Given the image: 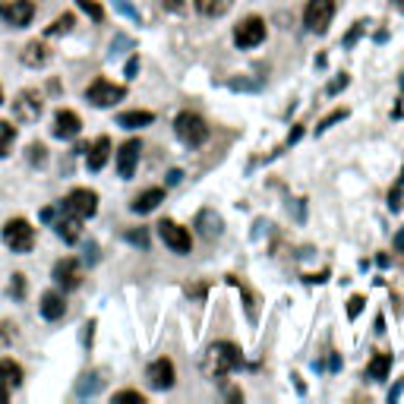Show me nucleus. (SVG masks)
Here are the masks:
<instances>
[{
    "label": "nucleus",
    "instance_id": "obj_32",
    "mask_svg": "<svg viewBox=\"0 0 404 404\" xmlns=\"http://www.w3.org/2000/svg\"><path fill=\"white\" fill-rule=\"evenodd\" d=\"M10 294L16 300L25 297V275H13V285H10Z\"/></svg>",
    "mask_w": 404,
    "mask_h": 404
},
{
    "label": "nucleus",
    "instance_id": "obj_47",
    "mask_svg": "<svg viewBox=\"0 0 404 404\" xmlns=\"http://www.w3.org/2000/svg\"><path fill=\"white\" fill-rule=\"evenodd\" d=\"M401 83H404V79H401Z\"/></svg>",
    "mask_w": 404,
    "mask_h": 404
},
{
    "label": "nucleus",
    "instance_id": "obj_31",
    "mask_svg": "<svg viewBox=\"0 0 404 404\" xmlns=\"http://www.w3.org/2000/svg\"><path fill=\"white\" fill-rule=\"evenodd\" d=\"M345 117H347V111H345V107H338V111H332L326 120H322L319 126H316V133H326L328 126H332V124H338V120H345Z\"/></svg>",
    "mask_w": 404,
    "mask_h": 404
},
{
    "label": "nucleus",
    "instance_id": "obj_27",
    "mask_svg": "<svg viewBox=\"0 0 404 404\" xmlns=\"http://www.w3.org/2000/svg\"><path fill=\"white\" fill-rule=\"evenodd\" d=\"M98 386H101V382H98L95 373H92V376H83V382L76 386V395H95Z\"/></svg>",
    "mask_w": 404,
    "mask_h": 404
},
{
    "label": "nucleus",
    "instance_id": "obj_21",
    "mask_svg": "<svg viewBox=\"0 0 404 404\" xmlns=\"http://www.w3.org/2000/svg\"><path fill=\"white\" fill-rule=\"evenodd\" d=\"M0 382H4L6 388H19L23 386V367H19L16 360H0Z\"/></svg>",
    "mask_w": 404,
    "mask_h": 404
},
{
    "label": "nucleus",
    "instance_id": "obj_20",
    "mask_svg": "<svg viewBox=\"0 0 404 404\" xmlns=\"http://www.w3.org/2000/svg\"><path fill=\"white\" fill-rule=\"evenodd\" d=\"M107 158H111V139L98 136L89 149V171H101V167L107 165Z\"/></svg>",
    "mask_w": 404,
    "mask_h": 404
},
{
    "label": "nucleus",
    "instance_id": "obj_40",
    "mask_svg": "<svg viewBox=\"0 0 404 404\" xmlns=\"http://www.w3.org/2000/svg\"><path fill=\"white\" fill-rule=\"evenodd\" d=\"M6 401H10V388H6L4 382H0V404H6Z\"/></svg>",
    "mask_w": 404,
    "mask_h": 404
},
{
    "label": "nucleus",
    "instance_id": "obj_15",
    "mask_svg": "<svg viewBox=\"0 0 404 404\" xmlns=\"http://www.w3.org/2000/svg\"><path fill=\"white\" fill-rule=\"evenodd\" d=\"M196 231L206 240H215V237H221V231H225V221H221V215H215V208H202L196 215Z\"/></svg>",
    "mask_w": 404,
    "mask_h": 404
},
{
    "label": "nucleus",
    "instance_id": "obj_46",
    "mask_svg": "<svg viewBox=\"0 0 404 404\" xmlns=\"http://www.w3.org/2000/svg\"><path fill=\"white\" fill-rule=\"evenodd\" d=\"M398 184H404V171H401V177H398Z\"/></svg>",
    "mask_w": 404,
    "mask_h": 404
},
{
    "label": "nucleus",
    "instance_id": "obj_12",
    "mask_svg": "<svg viewBox=\"0 0 404 404\" xmlns=\"http://www.w3.org/2000/svg\"><path fill=\"white\" fill-rule=\"evenodd\" d=\"M54 281H57L64 291H76V287L83 285V266H79L73 256L54 262Z\"/></svg>",
    "mask_w": 404,
    "mask_h": 404
},
{
    "label": "nucleus",
    "instance_id": "obj_41",
    "mask_svg": "<svg viewBox=\"0 0 404 404\" xmlns=\"http://www.w3.org/2000/svg\"><path fill=\"white\" fill-rule=\"evenodd\" d=\"M180 177H184V174H180V171H171V174H167V184H180Z\"/></svg>",
    "mask_w": 404,
    "mask_h": 404
},
{
    "label": "nucleus",
    "instance_id": "obj_29",
    "mask_svg": "<svg viewBox=\"0 0 404 404\" xmlns=\"http://www.w3.org/2000/svg\"><path fill=\"white\" fill-rule=\"evenodd\" d=\"M79 4V10L83 13H89L92 19H95V23H101V19H105V10H101V6L95 4V0H76Z\"/></svg>",
    "mask_w": 404,
    "mask_h": 404
},
{
    "label": "nucleus",
    "instance_id": "obj_44",
    "mask_svg": "<svg viewBox=\"0 0 404 404\" xmlns=\"http://www.w3.org/2000/svg\"><path fill=\"white\" fill-rule=\"evenodd\" d=\"M392 4H395V6H398V10H404V0H392Z\"/></svg>",
    "mask_w": 404,
    "mask_h": 404
},
{
    "label": "nucleus",
    "instance_id": "obj_17",
    "mask_svg": "<svg viewBox=\"0 0 404 404\" xmlns=\"http://www.w3.org/2000/svg\"><path fill=\"white\" fill-rule=\"evenodd\" d=\"M23 64L25 66H32V70H38V66H44V64H51V48L44 42H29L23 48Z\"/></svg>",
    "mask_w": 404,
    "mask_h": 404
},
{
    "label": "nucleus",
    "instance_id": "obj_2",
    "mask_svg": "<svg viewBox=\"0 0 404 404\" xmlns=\"http://www.w3.org/2000/svg\"><path fill=\"white\" fill-rule=\"evenodd\" d=\"M174 133H177V139L184 145H190V149H199L202 143H208V124L199 117V114L193 111H184L177 114V120H174Z\"/></svg>",
    "mask_w": 404,
    "mask_h": 404
},
{
    "label": "nucleus",
    "instance_id": "obj_8",
    "mask_svg": "<svg viewBox=\"0 0 404 404\" xmlns=\"http://www.w3.org/2000/svg\"><path fill=\"white\" fill-rule=\"evenodd\" d=\"M60 208L85 221V218H92V215L98 212V193L95 190H83V186H79V190H73L70 196L60 202Z\"/></svg>",
    "mask_w": 404,
    "mask_h": 404
},
{
    "label": "nucleus",
    "instance_id": "obj_25",
    "mask_svg": "<svg viewBox=\"0 0 404 404\" xmlns=\"http://www.w3.org/2000/svg\"><path fill=\"white\" fill-rule=\"evenodd\" d=\"M13 143H16V126H13V120H0V158L10 155Z\"/></svg>",
    "mask_w": 404,
    "mask_h": 404
},
{
    "label": "nucleus",
    "instance_id": "obj_39",
    "mask_svg": "<svg viewBox=\"0 0 404 404\" xmlns=\"http://www.w3.org/2000/svg\"><path fill=\"white\" fill-rule=\"evenodd\" d=\"M345 85H347V76H345V73H341V79H335V83L328 85V95H335V92H341V89H345Z\"/></svg>",
    "mask_w": 404,
    "mask_h": 404
},
{
    "label": "nucleus",
    "instance_id": "obj_18",
    "mask_svg": "<svg viewBox=\"0 0 404 404\" xmlns=\"http://www.w3.org/2000/svg\"><path fill=\"white\" fill-rule=\"evenodd\" d=\"M158 202H165V190H161V186H152V190L139 193V196L130 202V208H133L136 215H149V212H155V208H158Z\"/></svg>",
    "mask_w": 404,
    "mask_h": 404
},
{
    "label": "nucleus",
    "instance_id": "obj_38",
    "mask_svg": "<svg viewBox=\"0 0 404 404\" xmlns=\"http://www.w3.org/2000/svg\"><path fill=\"white\" fill-rule=\"evenodd\" d=\"M126 79H133V76H136V73H139V57H130V60H126Z\"/></svg>",
    "mask_w": 404,
    "mask_h": 404
},
{
    "label": "nucleus",
    "instance_id": "obj_37",
    "mask_svg": "<svg viewBox=\"0 0 404 404\" xmlns=\"http://www.w3.org/2000/svg\"><path fill=\"white\" fill-rule=\"evenodd\" d=\"M363 29H367V25H363V23H357V25H354V29H351V32H347V38H345V44H347V48H351V44L357 42V38H360V32H363Z\"/></svg>",
    "mask_w": 404,
    "mask_h": 404
},
{
    "label": "nucleus",
    "instance_id": "obj_36",
    "mask_svg": "<svg viewBox=\"0 0 404 404\" xmlns=\"http://www.w3.org/2000/svg\"><path fill=\"white\" fill-rule=\"evenodd\" d=\"M117 10H120V13H124V16H130V19H133V23H139V13H136V10H133V6H130V4H126V0H117Z\"/></svg>",
    "mask_w": 404,
    "mask_h": 404
},
{
    "label": "nucleus",
    "instance_id": "obj_19",
    "mask_svg": "<svg viewBox=\"0 0 404 404\" xmlns=\"http://www.w3.org/2000/svg\"><path fill=\"white\" fill-rule=\"evenodd\" d=\"M38 307H42V316H44L48 322H57V319H64V316H66V303H64V297H60L57 291H48V294H44Z\"/></svg>",
    "mask_w": 404,
    "mask_h": 404
},
{
    "label": "nucleus",
    "instance_id": "obj_10",
    "mask_svg": "<svg viewBox=\"0 0 404 404\" xmlns=\"http://www.w3.org/2000/svg\"><path fill=\"white\" fill-rule=\"evenodd\" d=\"M124 95H126L124 85H114V83H107V79H95V83L85 89V101H92L95 107H111V105H117V101H124Z\"/></svg>",
    "mask_w": 404,
    "mask_h": 404
},
{
    "label": "nucleus",
    "instance_id": "obj_22",
    "mask_svg": "<svg viewBox=\"0 0 404 404\" xmlns=\"http://www.w3.org/2000/svg\"><path fill=\"white\" fill-rule=\"evenodd\" d=\"M193 6H196L199 16L215 19V16H225V13L234 6V0H193Z\"/></svg>",
    "mask_w": 404,
    "mask_h": 404
},
{
    "label": "nucleus",
    "instance_id": "obj_14",
    "mask_svg": "<svg viewBox=\"0 0 404 404\" xmlns=\"http://www.w3.org/2000/svg\"><path fill=\"white\" fill-rule=\"evenodd\" d=\"M139 152H143L139 139H126V143L117 149V174H120L124 180H130V177H133V171H136Z\"/></svg>",
    "mask_w": 404,
    "mask_h": 404
},
{
    "label": "nucleus",
    "instance_id": "obj_24",
    "mask_svg": "<svg viewBox=\"0 0 404 404\" xmlns=\"http://www.w3.org/2000/svg\"><path fill=\"white\" fill-rule=\"evenodd\" d=\"M388 369H392V354H376L373 360H369V367H367V376L369 379H386L388 376Z\"/></svg>",
    "mask_w": 404,
    "mask_h": 404
},
{
    "label": "nucleus",
    "instance_id": "obj_4",
    "mask_svg": "<svg viewBox=\"0 0 404 404\" xmlns=\"http://www.w3.org/2000/svg\"><path fill=\"white\" fill-rule=\"evenodd\" d=\"M42 111H44V98L35 89H23L13 98V120L16 124H35L42 117Z\"/></svg>",
    "mask_w": 404,
    "mask_h": 404
},
{
    "label": "nucleus",
    "instance_id": "obj_9",
    "mask_svg": "<svg viewBox=\"0 0 404 404\" xmlns=\"http://www.w3.org/2000/svg\"><path fill=\"white\" fill-rule=\"evenodd\" d=\"M32 16H35V4L32 0H4L0 4V19L6 25H13V29H25L32 23Z\"/></svg>",
    "mask_w": 404,
    "mask_h": 404
},
{
    "label": "nucleus",
    "instance_id": "obj_45",
    "mask_svg": "<svg viewBox=\"0 0 404 404\" xmlns=\"http://www.w3.org/2000/svg\"><path fill=\"white\" fill-rule=\"evenodd\" d=\"M0 105H4V89H0Z\"/></svg>",
    "mask_w": 404,
    "mask_h": 404
},
{
    "label": "nucleus",
    "instance_id": "obj_28",
    "mask_svg": "<svg viewBox=\"0 0 404 404\" xmlns=\"http://www.w3.org/2000/svg\"><path fill=\"white\" fill-rule=\"evenodd\" d=\"M44 161H48V149H44L42 143H32V145H29V165H38V167H42Z\"/></svg>",
    "mask_w": 404,
    "mask_h": 404
},
{
    "label": "nucleus",
    "instance_id": "obj_43",
    "mask_svg": "<svg viewBox=\"0 0 404 404\" xmlns=\"http://www.w3.org/2000/svg\"><path fill=\"white\" fill-rule=\"evenodd\" d=\"M167 6H171V10H180V0H165Z\"/></svg>",
    "mask_w": 404,
    "mask_h": 404
},
{
    "label": "nucleus",
    "instance_id": "obj_16",
    "mask_svg": "<svg viewBox=\"0 0 404 404\" xmlns=\"http://www.w3.org/2000/svg\"><path fill=\"white\" fill-rule=\"evenodd\" d=\"M54 227H57V237L66 240V244H76L79 234H83V218H76V215L64 212L57 221H54Z\"/></svg>",
    "mask_w": 404,
    "mask_h": 404
},
{
    "label": "nucleus",
    "instance_id": "obj_3",
    "mask_svg": "<svg viewBox=\"0 0 404 404\" xmlns=\"http://www.w3.org/2000/svg\"><path fill=\"white\" fill-rule=\"evenodd\" d=\"M4 244L19 256L32 253V246H35V227H32L25 218H10L4 225Z\"/></svg>",
    "mask_w": 404,
    "mask_h": 404
},
{
    "label": "nucleus",
    "instance_id": "obj_30",
    "mask_svg": "<svg viewBox=\"0 0 404 404\" xmlns=\"http://www.w3.org/2000/svg\"><path fill=\"white\" fill-rule=\"evenodd\" d=\"M114 401H133V404H145V395L143 392H136V388H124V392H117L114 395Z\"/></svg>",
    "mask_w": 404,
    "mask_h": 404
},
{
    "label": "nucleus",
    "instance_id": "obj_35",
    "mask_svg": "<svg viewBox=\"0 0 404 404\" xmlns=\"http://www.w3.org/2000/svg\"><path fill=\"white\" fill-rule=\"evenodd\" d=\"M360 309H363V297H360V294H354V297L347 300V316L357 319V316H360Z\"/></svg>",
    "mask_w": 404,
    "mask_h": 404
},
{
    "label": "nucleus",
    "instance_id": "obj_26",
    "mask_svg": "<svg viewBox=\"0 0 404 404\" xmlns=\"http://www.w3.org/2000/svg\"><path fill=\"white\" fill-rule=\"evenodd\" d=\"M73 25H76L73 13H64V16H57V19H54V23L48 25V35H64V32H70Z\"/></svg>",
    "mask_w": 404,
    "mask_h": 404
},
{
    "label": "nucleus",
    "instance_id": "obj_6",
    "mask_svg": "<svg viewBox=\"0 0 404 404\" xmlns=\"http://www.w3.org/2000/svg\"><path fill=\"white\" fill-rule=\"evenodd\" d=\"M332 16H335V0H309L307 10H303V23H307V29L316 32V35L328 32Z\"/></svg>",
    "mask_w": 404,
    "mask_h": 404
},
{
    "label": "nucleus",
    "instance_id": "obj_34",
    "mask_svg": "<svg viewBox=\"0 0 404 404\" xmlns=\"http://www.w3.org/2000/svg\"><path fill=\"white\" fill-rule=\"evenodd\" d=\"M10 338H16V326H13V322H0V347Z\"/></svg>",
    "mask_w": 404,
    "mask_h": 404
},
{
    "label": "nucleus",
    "instance_id": "obj_1",
    "mask_svg": "<svg viewBox=\"0 0 404 404\" xmlns=\"http://www.w3.org/2000/svg\"><path fill=\"white\" fill-rule=\"evenodd\" d=\"M240 347L231 345V341H215V345H208V351L202 354V373L208 376V379H225V376H231L234 369L240 367Z\"/></svg>",
    "mask_w": 404,
    "mask_h": 404
},
{
    "label": "nucleus",
    "instance_id": "obj_13",
    "mask_svg": "<svg viewBox=\"0 0 404 404\" xmlns=\"http://www.w3.org/2000/svg\"><path fill=\"white\" fill-rule=\"evenodd\" d=\"M79 130H83V120H79L76 111H70V107H60V111L54 114L51 133H54L57 139H76Z\"/></svg>",
    "mask_w": 404,
    "mask_h": 404
},
{
    "label": "nucleus",
    "instance_id": "obj_11",
    "mask_svg": "<svg viewBox=\"0 0 404 404\" xmlns=\"http://www.w3.org/2000/svg\"><path fill=\"white\" fill-rule=\"evenodd\" d=\"M145 379H149V386L155 388V392H167V388H174V382H177L174 363L167 360V357H158L155 363H149V369H145Z\"/></svg>",
    "mask_w": 404,
    "mask_h": 404
},
{
    "label": "nucleus",
    "instance_id": "obj_33",
    "mask_svg": "<svg viewBox=\"0 0 404 404\" xmlns=\"http://www.w3.org/2000/svg\"><path fill=\"white\" fill-rule=\"evenodd\" d=\"M126 240H130V244H136V246H149V234L143 231V227H139V231H126Z\"/></svg>",
    "mask_w": 404,
    "mask_h": 404
},
{
    "label": "nucleus",
    "instance_id": "obj_5",
    "mask_svg": "<svg viewBox=\"0 0 404 404\" xmlns=\"http://www.w3.org/2000/svg\"><path fill=\"white\" fill-rule=\"evenodd\" d=\"M266 35H268L266 19L262 16H246L244 23L234 29V44L244 48V51H250V48H259V44L266 42Z\"/></svg>",
    "mask_w": 404,
    "mask_h": 404
},
{
    "label": "nucleus",
    "instance_id": "obj_42",
    "mask_svg": "<svg viewBox=\"0 0 404 404\" xmlns=\"http://www.w3.org/2000/svg\"><path fill=\"white\" fill-rule=\"evenodd\" d=\"M395 250L404 253V227H401V234H398V237H395Z\"/></svg>",
    "mask_w": 404,
    "mask_h": 404
},
{
    "label": "nucleus",
    "instance_id": "obj_7",
    "mask_svg": "<svg viewBox=\"0 0 404 404\" xmlns=\"http://www.w3.org/2000/svg\"><path fill=\"white\" fill-rule=\"evenodd\" d=\"M158 234H161V240H165L167 246H171L177 256H186L193 250V234H190V227H184V225H177V221H171V218H165L158 225Z\"/></svg>",
    "mask_w": 404,
    "mask_h": 404
},
{
    "label": "nucleus",
    "instance_id": "obj_23",
    "mask_svg": "<svg viewBox=\"0 0 404 404\" xmlns=\"http://www.w3.org/2000/svg\"><path fill=\"white\" fill-rule=\"evenodd\" d=\"M152 120H155L152 111H126L117 117V124L124 126V130H139V126H149Z\"/></svg>",
    "mask_w": 404,
    "mask_h": 404
}]
</instances>
